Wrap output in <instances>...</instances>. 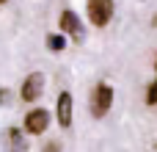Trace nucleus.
<instances>
[{
    "label": "nucleus",
    "mask_w": 157,
    "mask_h": 152,
    "mask_svg": "<svg viewBox=\"0 0 157 152\" xmlns=\"http://www.w3.org/2000/svg\"><path fill=\"white\" fill-rule=\"evenodd\" d=\"M55 116H58V125L61 127H69L72 125V94L69 91H61L58 105H55Z\"/></svg>",
    "instance_id": "423d86ee"
},
{
    "label": "nucleus",
    "mask_w": 157,
    "mask_h": 152,
    "mask_svg": "<svg viewBox=\"0 0 157 152\" xmlns=\"http://www.w3.org/2000/svg\"><path fill=\"white\" fill-rule=\"evenodd\" d=\"M113 105V86L110 83H99L91 94V116L94 119H105L108 111Z\"/></svg>",
    "instance_id": "f257e3e1"
},
{
    "label": "nucleus",
    "mask_w": 157,
    "mask_h": 152,
    "mask_svg": "<svg viewBox=\"0 0 157 152\" xmlns=\"http://www.w3.org/2000/svg\"><path fill=\"white\" fill-rule=\"evenodd\" d=\"M3 3H8V0H0V6H3Z\"/></svg>",
    "instance_id": "9b49d317"
},
{
    "label": "nucleus",
    "mask_w": 157,
    "mask_h": 152,
    "mask_svg": "<svg viewBox=\"0 0 157 152\" xmlns=\"http://www.w3.org/2000/svg\"><path fill=\"white\" fill-rule=\"evenodd\" d=\"M47 125H50V111H47V108H33V111L25 116V130H28L30 136L44 133Z\"/></svg>",
    "instance_id": "20e7f679"
},
{
    "label": "nucleus",
    "mask_w": 157,
    "mask_h": 152,
    "mask_svg": "<svg viewBox=\"0 0 157 152\" xmlns=\"http://www.w3.org/2000/svg\"><path fill=\"white\" fill-rule=\"evenodd\" d=\"M6 102H8V91H6V89H0V105H6Z\"/></svg>",
    "instance_id": "9d476101"
},
{
    "label": "nucleus",
    "mask_w": 157,
    "mask_h": 152,
    "mask_svg": "<svg viewBox=\"0 0 157 152\" xmlns=\"http://www.w3.org/2000/svg\"><path fill=\"white\" fill-rule=\"evenodd\" d=\"M8 141H11V147H14V150H25V141H22V130L11 127V130H8Z\"/></svg>",
    "instance_id": "6e6552de"
},
{
    "label": "nucleus",
    "mask_w": 157,
    "mask_h": 152,
    "mask_svg": "<svg viewBox=\"0 0 157 152\" xmlns=\"http://www.w3.org/2000/svg\"><path fill=\"white\" fill-rule=\"evenodd\" d=\"M146 102L149 105H157V80H152V86L146 89Z\"/></svg>",
    "instance_id": "1a4fd4ad"
},
{
    "label": "nucleus",
    "mask_w": 157,
    "mask_h": 152,
    "mask_svg": "<svg viewBox=\"0 0 157 152\" xmlns=\"http://www.w3.org/2000/svg\"><path fill=\"white\" fill-rule=\"evenodd\" d=\"M88 19L97 28H105L113 19V0H88Z\"/></svg>",
    "instance_id": "f03ea898"
},
{
    "label": "nucleus",
    "mask_w": 157,
    "mask_h": 152,
    "mask_svg": "<svg viewBox=\"0 0 157 152\" xmlns=\"http://www.w3.org/2000/svg\"><path fill=\"white\" fill-rule=\"evenodd\" d=\"M58 25H61V30H66L75 42H83V22L77 19V14L72 11V8H66V11H61V19H58Z\"/></svg>",
    "instance_id": "39448f33"
},
{
    "label": "nucleus",
    "mask_w": 157,
    "mask_h": 152,
    "mask_svg": "<svg viewBox=\"0 0 157 152\" xmlns=\"http://www.w3.org/2000/svg\"><path fill=\"white\" fill-rule=\"evenodd\" d=\"M155 69H157V61H155Z\"/></svg>",
    "instance_id": "f8f14e48"
},
{
    "label": "nucleus",
    "mask_w": 157,
    "mask_h": 152,
    "mask_svg": "<svg viewBox=\"0 0 157 152\" xmlns=\"http://www.w3.org/2000/svg\"><path fill=\"white\" fill-rule=\"evenodd\" d=\"M41 91H44V75L41 72H30L28 78H25V83H22V100L25 102H36L39 97H41Z\"/></svg>",
    "instance_id": "7ed1b4c3"
},
{
    "label": "nucleus",
    "mask_w": 157,
    "mask_h": 152,
    "mask_svg": "<svg viewBox=\"0 0 157 152\" xmlns=\"http://www.w3.org/2000/svg\"><path fill=\"white\" fill-rule=\"evenodd\" d=\"M63 47H66L63 33H52V36H47V50H52V53H63Z\"/></svg>",
    "instance_id": "0eeeda50"
}]
</instances>
